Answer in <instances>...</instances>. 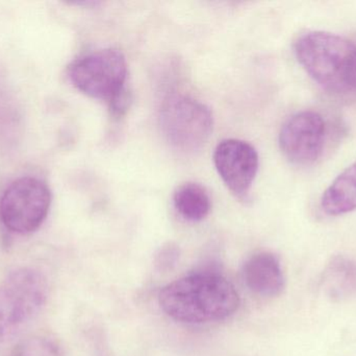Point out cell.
<instances>
[{"label":"cell","mask_w":356,"mask_h":356,"mask_svg":"<svg viewBox=\"0 0 356 356\" xmlns=\"http://www.w3.org/2000/svg\"><path fill=\"white\" fill-rule=\"evenodd\" d=\"M326 125L323 117L314 111H302L291 116L282 127L280 148L293 164L309 167L323 153Z\"/></svg>","instance_id":"52a82bcc"},{"label":"cell","mask_w":356,"mask_h":356,"mask_svg":"<svg viewBox=\"0 0 356 356\" xmlns=\"http://www.w3.org/2000/svg\"><path fill=\"white\" fill-rule=\"evenodd\" d=\"M173 203L177 212L190 222H200L209 215L211 201L205 188L198 183L182 184L173 194Z\"/></svg>","instance_id":"7c38bea8"},{"label":"cell","mask_w":356,"mask_h":356,"mask_svg":"<svg viewBox=\"0 0 356 356\" xmlns=\"http://www.w3.org/2000/svg\"><path fill=\"white\" fill-rule=\"evenodd\" d=\"M50 204L51 192L46 183L37 178H20L0 199V219L10 232L31 233L45 221Z\"/></svg>","instance_id":"8992f818"},{"label":"cell","mask_w":356,"mask_h":356,"mask_svg":"<svg viewBox=\"0 0 356 356\" xmlns=\"http://www.w3.org/2000/svg\"><path fill=\"white\" fill-rule=\"evenodd\" d=\"M12 356H65L60 345L45 336H33L21 341Z\"/></svg>","instance_id":"4fadbf2b"},{"label":"cell","mask_w":356,"mask_h":356,"mask_svg":"<svg viewBox=\"0 0 356 356\" xmlns=\"http://www.w3.org/2000/svg\"><path fill=\"white\" fill-rule=\"evenodd\" d=\"M245 282L249 290L261 297H277L286 286L282 263L276 255L261 252L253 255L244 265Z\"/></svg>","instance_id":"9c48e42d"},{"label":"cell","mask_w":356,"mask_h":356,"mask_svg":"<svg viewBox=\"0 0 356 356\" xmlns=\"http://www.w3.org/2000/svg\"><path fill=\"white\" fill-rule=\"evenodd\" d=\"M159 123L163 136L175 150L195 153L201 150L213 133V113L203 102L170 94L162 102Z\"/></svg>","instance_id":"277c9868"},{"label":"cell","mask_w":356,"mask_h":356,"mask_svg":"<svg viewBox=\"0 0 356 356\" xmlns=\"http://www.w3.org/2000/svg\"><path fill=\"white\" fill-rule=\"evenodd\" d=\"M178 258H179V249L177 248V245L169 242L163 246L156 254V265L161 271H167L177 265Z\"/></svg>","instance_id":"5bb4252c"},{"label":"cell","mask_w":356,"mask_h":356,"mask_svg":"<svg viewBox=\"0 0 356 356\" xmlns=\"http://www.w3.org/2000/svg\"><path fill=\"white\" fill-rule=\"evenodd\" d=\"M48 284L31 268H20L0 284V343L6 342L31 323L45 307Z\"/></svg>","instance_id":"3957f363"},{"label":"cell","mask_w":356,"mask_h":356,"mask_svg":"<svg viewBox=\"0 0 356 356\" xmlns=\"http://www.w3.org/2000/svg\"><path fill=\"white\" fill-rule=\"evenodd\" d=\"M321 208L330 217L356 210V162L341 173L323 192Z\"/></svg>","instance_id":"8fae6325"},{"label":"cell","mask_w":356,"mask_h":356,"mask_svg":"<svg viewBox=\"0 0 356 356\" xmlns=\"http://www.w3.org/2000/svg\"><path fill=\"white\" fill-rule=\"evenodd\" d=\"M324 294L332 301H343L356 295V261L337 256L328 263L321 278Z\"/></svg>","instance_id":"30bf717a"},{"label":"cell","mask_w":356,"mask_h":356,"mask_svg":"<svg viewBox=\"0 0 356 356\" xmlns=\"http://www.w3.org/2000/svg\"><path fill=\"white\" fill-rule=\"evenodd\" d=\"M161 309L181 323L222 321L240 307L234 284L213 272L193 273L164 286L159 295Z\"/></svg>","instance_id":"6da1fadb"},{"label":"cell","mask_w":356,"mask_h":356,"mask_svg":"<svg viewBox=\"0 0 356 356\" xmlns=\"http://www.w3.org/2000/svg\"><path fill=\"white\" fill-rule=\"evenodd\" d=\"M69 77L79 91L108 105L129 90L127 59L115 48L95 50L77 59L69 68Z\"/></svg>","instance_id":"5b68a950"},{"label":"cell","mask_w":356,"mask_h":356,"mask_svg":"<svg viewBox=\"0 0 356 356\" xmlns=\"http://www.w3.org/2000/svg\"><path fill=\"white\" fill-rule=\"evenodd\" d=\"M213 163L228 189L240 200H247L259 171L254 146L244 140H223L215 148Z\"/></svg>","instance_id":"ba28073f"},{"label":"cell","mask_w":356,"mask_h":356,"mask_svg":"<svg viewBox=\"0 0 356 356\" xmlns=\"http://www.w3.org/2000/svg\"><path fill=\"white\" fill-rule=\"evenodd\" d=\"M294 49L299 64L323 89L334 93L350 89L348 75L355 44L334 33L309 31L298 38Z\"/></svg>","instance_id":"7a4b0ae2"},{"label":"cell","mask_w":356,"mask_h":356,"mask_svg":"<svg viewBox=\"0 0 356 356\" xmlns=\"http://www.w3.org/2000/svg\"><path fill=\"white\" fill-rule=\"evenodd\" d=\"M348 84L350 89L356 90V49L351 61L350 69H349Z\"/></svg>","instance_id":"9a60e30c"}]
</instances>
